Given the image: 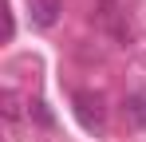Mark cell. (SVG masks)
Returning a JSON list of instances; mask_svg holds the SVG:
<instances>
[{
    "instance_id": "cell-1",
    "label": "cell",
    "mask_w": 146,
    "mask_h": 142,
    "mask_svg": "<svg viewBox=\"0 0 146 142\" xmlns=\"http://www.w3.org/2000/svg\"><path fill=\"white\" fill-rule=\"evenodd\" d=\"M75 115H79V122L87 126V130H103L107 126V111H103V99L91 91H75Z\"/></svg>"
},
{
    "instance_id": "cell-2",
    "label": "cell",
    "mask_w": 146,
    "mask_h": 142,
    "mask_svg": "<svg viewBox=\"0 0 146 142\" xmlns=\"http://www.w3.org/2000/svg\"><path fill=\"white\" fill-rule=\"evenodd\" d=\"M28 16L36 28H51L59 16V0H28Z\"/></svg>"
},
{
    "instance_id": "cell-3",
    "label": "cell",
    "mask_w": 146,
    "mask_h": 142,
    "mask_svg": "<svg viewBox=\"0 0 146 142\" xmlns=\"http://www.w3.org/2000/svg\"><path fill=\"white\" fill-rule=\"evenodd\" d=\"M126 111H130V118H134L138 126H146V99L142 95H130V99H126Z\"/></svg>"
},
{
    "instance_id": "cell-4",
    "label": "cell",
    "mask_w": 146,
    "mask_h": 142,
    "mask_svg": "<svg viewBox=\"0 0 146 142\" xmlns=\"http://www.w3.org/2000/svg\"><path fill=\"white\" fill-rule=\"evenodd\" d=\"M4 118L16 122L20 118V103H16V91H4Z\"/></svg>"
}]
</instances>
